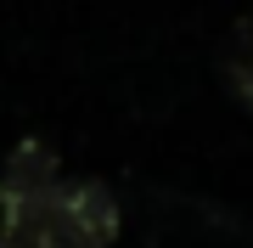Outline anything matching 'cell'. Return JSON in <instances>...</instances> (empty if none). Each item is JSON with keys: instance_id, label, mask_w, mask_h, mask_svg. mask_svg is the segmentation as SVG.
Masks as SVG:
<instances>
[{"instance_id": "1", "label": "cell", "mask_w": 253, "mask_h": 248, "mask_svg": "<svg viewBox=\"0 0 253 248\" xmlns=\"http://www.w3.org/2000/svg\"><path fill=\"white\" fill-rule=\"evenodd\" d=\"M51 220L62 248H113L118 237V198L101 181H62L51 198Z\"/></svg>"}, {"instance_id": "4", "label": "cell", "mask_w": 253, "mask_h": 248, "mask_svg": "<svg viewBox=\"0 0 253 248\" xmlns=\"http://www.w3.org/2000/svg\"><path fill=\"white\" fill-rule=\"evenodd\" d=\"M225 85L236 91L242 107H253V17L236 28L231 46H225Z\"/></svg>"}, {"instance_id": "2", "label": "cell", "mask_w": 253, "mask_h": 248, "mask_svg": "<svg viewBox=\"0 0 253 248\" xmlns=\"http://www.w3.org/2000/svg\"><path fill=\"white\" fill-rule=\"evenodd\" d=\"M62 186V164L45 141H23L11 147L6 169H0V209H17V203H40Z\"/></svg>"}, {"instance_id": "3", "label": "cell", "mask_w": 253, "mask_h": 248, "mask_svg": "<svg viewBox=\"0 0 253 248\" xmlns=\"http://www.w3.org/2000/svg\"><path fill=\"white\" fill-rule=\"evenodd\" d=\"M51 198H56V192H51ZM51 198L0 209V248H62L56 220H51Z\"/></svg>"}]
</instances>
